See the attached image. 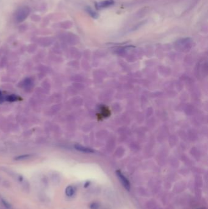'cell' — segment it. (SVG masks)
Returning <instances> with one entry per match:
<instances>
[{
    "label": "cell",
    "mask_w": 208,
    "mask_h": 209,
    "mask_svg": "<svg viewBox=\"0 0 208 209\" xmlns=\"http://www.w3.org/2000/svg\"><path fill=\"white\" fill-rule=\"evenodd\" d=\"M117 175L118 176V177L120 180V181L122 182V185H123V187L127 190H129L130 189V183L129 180L127 179V178L120 171H117Z\"/></svg>",
    "instance_id": "7a4b0ae2"
},
{
    "label": "cell",
    "mask_w": 208,
    "mask_h": 209,
    "mask_svg": "<svg viewBox=\"0 0 208 209\" xmlns=\"http://www.w3.org/2000/svg\"><path fill=\"white\" fill-rule=\"evenodd\" d=\"M30 9L28 6H23L18 9L15 14V20L17 22L21 23L26 20L29 15Z\"/></svg>",
    "instance_id": "6da1fadb"
},
{
    "label": "cell",
    "mask_w": 208,
    "mask_h": 209,
    "mask_svg": "<svg viewBox=\"0 0 208 209\" xmlns=\"http://www.w3.org/2000/svg\"><path fill=\"white\" fill-rule=\"evenodd\" d=\"M23 188L24 190L26 191H28L29 190V183L27 181H24L23 182Z\"/></svg>",
    "instance_id": "8fae6325"
},
{
    "label": "cell",
    "mask_w": 208,
    "mask_h": 209,
    "mask_svg": "<svg viewBox=\"0 0 208 209\" xmlns=\"http://www.w3.org/2000/svg\"><path fill=\"white\" fill-rule=\"evenodd\" d=\"M20 100V98L18 97V96H15V95H10V96H7L6 98V101L11 102H15Z\"/></svg>",
    "instance_id": "8992f818"
},
{
    "label": "cell",
    "mask_w": 208,
    "mask_h": 209,
    "mask_svg": "<svg viewBox=\"0 0 208 209\" xmlns=\"http://www.w3.org/2000/svg\"><path fill=\"white\" fill-rule=\"evenodd\" d=\"M1 92L0 91V97H1Z\"/></svg>",
    "instance_id": "5bb4252c"
},
{
    "label": "cell",
    "mask_w": 208,
    "mask_h": 209,
    "mask_svg": "<svg viewBox=\"0 0 208 209\" xmlns=\"http://www.w3.org/2000/svg\"><path fill=\"white\" fill-rule=\"evenodd\" d=\"M0 199H1V201L2 202V204H3V206H4L6 208H10L11 207V204H9V203L8 202H7V201H6L5 199H3V198H1Z\"/></svg>",
    "instance_id": "30bf717a"
},
{
    "label": "cell",
    "mask_w": 208,
    "mask_h": 209,
    "mask_svg": "<svg viewBox=\"0 0 208 209\" xmlns=\"http://www.w3.org/2000/svg\"><path fill=\"white\" fill-rule=\"evenodd\" d=\"M114 4V1L113 0H106V1H102L101 3H95V7L96 9H99L100 8H105L111 6L113 5Z\"/></svg>",
    "instance_id": "3957f363"
},
{
    "label": "cell",
    "mask_w": 208,
    "mask_h": 209,
    "mask_svg": "<svg viewBox=\"0 0 208 209\" xmlns=\"http://www.w3.org/2000/svg\"><path fill=\"white\" fill-rule=\"evenodd\" d=\"M90 182H86V183H85V184H84V187H85V188L88 187L90 185Z\"/></svg>",
    "instance_id": "4fadbf2b"
},
{
    "label": "cell",
    "mask_w": 208,
    "mask_h": 209,
    "mask_svg": "<svg viewBox=\"0 0 208 209\" xmlns=\"http://www.w3.org/2000/svg\"><path fill=\"white\" fill-rule=\"evenodd\" d=\"M74 193H75V189H74V188H73V186L69 185V186H68L67 188H66L65 194L67 196H69V197L72 196L74 195Z\"/></svg>",
    "instance_id": "5b68a950"
},
{
    "label": "cell",
    "mask_w": 208,
    "mask_h": 209,
    "mask_svg": "<svg viewBox=\"0 0 208 209\" xmlns=\"http://www.w3.org/2000/svg\"><path fill=\"white\" fill-rule=\"evenodd\" d=\"M60 177H59L58 175H57L56 174H52L51 176V181L53 182V183L54 185H57L60 182Z\"/></svg>",
    "instance_id": "9c48e42d"
},
{
    "label": "cell",
    "mask_w": 208,
    "mask_h": 209,
    "mask_svg": "<svg viewBox=\"0 0 208 209\" xmlns=\"http://www.w3.org/2000/svg\"><path fill=\"white\" fill-rule=\"evenodd\" d=\"M75 149H76L77 151L82 152L84 153H93L94 152L93 150H92L90 148H87L86 147H84V146L79 145V144H77V145L75 146Z\"/></svg>",
    "instance_id": "277c9868"
},
{
    "label": "cell",
    "mask_w": 208,
    "mask_h": 209,
    "mask_svg": "<svg viewBox=\"0 0 208 209\" xmlns=\"http://www.w3.org/2000/svg\"><path fill=\"white\" fill-rule=\"evenodd\" d=\"M86 11L93 18H97L98 17V15L97 13H96L95 11H93L91 8H90L89 7H87L86 8Z\"/></svg>",
    "instance_id": "52a82bcc"
},
{
    "label": "cell",
    "mask_w": 208,
    "mask_h": 209,
    "mask_svg": "<svg viewBox=\"0 0 208 209\" xmlns=\"http://www.w3.org/2000/svg\"><path fill=\"white\" fill-rule=\"evenodd\" d=\"M32 157L31 154H24V155H19V156L16 157L15 158L14 160L16 161H21V160H24L28 159L29 158H31Z\"/></svg>",
    "instance_id": "ba28073f"
},
{
    "label": "cell",
    "mask_w": 208,
    "mask_h": 209,
    "mask_svg": "<svg viewBox=\"0 0 208 209\" xmlns=\"http://www.w3.org/2000/svg\"><path fill=\"white\" fill-rule=\"evenodd\" d=\"M90 208L91 209H98V208H99V205L95 202L92 203L90 206Z\"/></svg>",
    "instance_id": "7c38bea8"
}]
</instances>
